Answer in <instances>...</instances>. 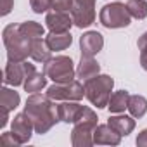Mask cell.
<instances>
[{
	"mask_svg": "<svg viewBox=\"0 0 147 147\" xmlns=\"http://www.w3.org/2000/svg\"><path fill=\"white\" fill-rule=\"evenodd\" d=\"M97 126V114L90 107H83L71 131V144L75 147H88L94 144V130Z\"/></svg>",
	"mask_w": 147,
	"mask_h": 147,
	"instance_id": "obj_2",
	"label": "cell"
},
{
	"mask_svg": "<svg viewBox=\"0 0 147 147\" xmlns=\"http://www.w3.org/2000/svg\"><path fill=\"white\" fill-rule=\"evenodd\" d=\"M30 5H31L33 12L42 14V12H47L49 9H52V0H30Z\"/></svg>",
	"mask_w": 147,
	"mask_h": 147,
	"instance_id": "obj_25",
	"label": "cell"
},
{
	"mask_svg": "<svg viewBox=\"0 0 147 147\" xmlns=\"http://www.w3.org/2000/svg\"><path fill=\"white\" fill-rule=\"evenodd\" d=\"M47 95L52 100H80L85 95V85L76 80L67 83H54L47 88Z\"/></svg>",
	"mask_w": 147,
	"mask_h": 147,
	"instance_id": "obj_7",
	"label": "cell"
},
{
	"mask_svg": "<svg viewBox=\"0 0 147 147\" xmlns=\"http://www.w3.org/2000/svg\"><path fill=\"white\" fill-rule=\"evenodd\" d=\"M78 4H85V5H95V0H75Z\"/></svg>",
	"mask_w": 147,
	"mask_h": 147,
	"instance_id": "obj_32",
	"label": "cell"
},
{
	"mask_svg": "<svg viewBox=\"0 0 147 147\" xmlns=\"http://www.w3.org/2000/svg\"><path fill=\"white\" fill-rule=\"evenodd\" d=\"M45 42L50 47V50L57 52V50H66L73 43V36H71L69 31H66V33H54V31H50L45 36Z\"/></svg>",
	"mask_w": 147,
	"mask_h": 147,
	"instance_id": "obj_17",
	"label": "cell"
},
{
	"mask_svg": "<svg viewBox=\"0 0 147 147\" xmlns=\"http://www.w3.org/2000/svg\"><path fill=\"white\" fill-rule=\"evenodd\" d=\"M121 135L109 125H97L94 130V144L97 145H119Z\"/></svg>",
	"mask_w": 147,
	"mask_h": 147,
	"instance_id": "obj_13",
	"label": "cell"
},
{
	"mask_svg": "<svg viewBox=\"0 0 147 147\" xmlns=\"http://www.w3.org/2000/svg\"><path fill=\"white\" fill-rule=\"evenodd\" d=\"M24 113L31 118L33 125H35V131L43 135L47 133L59 119V113H57V106L52 102V99L49 95H42V94H31L26 100L24 106Z\"/></svg>",
	"mask_w": 147,
	"mask_h": 147,
	"instance_id": "obj_1",
	"label": "cell"
},
{
	"mask_svg": "<svg viewBox=\"0 0 147 147\" xmlns=\"http://www.w3.org/2000/svg\"><path fill=\"white\" fill-rule=\"evenodd\" d=\"M2 36H4V43H5V49H7L9 61L21 62V61H26L28 55H31V40L26 35L21 33L19 24L18 26L9 24L4 30Z\"/></svg>",
	"mask_w": 147,
	"mask_h": 147,
	"instance_id": "obj_3",
	"label": "cell"
},
{
	"mask_svg": "<svg viewBox=\"0 0 147 147\" xmlns=\"http://www.w3.org/2000/svg\"><path fill=\"white\" fill-rule=\"evenodd\" d=\"M99 19H100L102 26H106L109 30H116V28H126L131 21V16H130L125 4L113 2V4H107L100 9Z\"/></svg>",
	"mask_w": 147,
	"mask_h": 147,
	"instance_id": "obj_6",
	"label": "cell"
},
{
	"mask_svg": "<svg viewBox=\"0 0 147 147\" xmlns=\"http://www.w3.org/2000/svg\"><path fill=\"white\" fill-rule=\"evenodd\" d=\"M100 71V66L99 62L94 59V57H88V55H82V61L78 64V69H76V76L82 78V80H88V78H94L99 75Z\"/></svg>",
	"mask_w": 147,
	"mask_h": 147,
	"instance_id": "obj_14",
	"label": "cell"
},
{
	"mask_svg": "<svg viewBox=\"0 0 147 147\" xmlns=\"http://www.w3.org/2000/svg\"><path fill=\"white\" fill-rule=\"evenodd\" d=\"M50 54H52V50L47 45L45 38H35V40H31V59L33 61L45 64L50 59Z\"/></svg>",
	"mask_w": 147,
	"mask_h": 147,
	"instance_id": "obj_18",
	"label": "cell"
},
{
	"mask_svg": "<svg viewBox=\"0 0 147 147\" xmlns=\"http://www.w3.org/2000/svg\"><path fill=\"white\" fill-rule=\"evenodd\" d=\"M114 87V80L107 75H97L94 78L85 80V97L97 107H107L111 99V90Z\"/></svg>",
	"mask_w": 147,
	"mask_h": 147,
	"instance_id": "obj_4",
	"label": "cell"
},
{
	"mask_svg": "<svg viewBox=\"0 0 147 147\" xmlns=\"http://www.w3.org/2000/svg\"><path fill=\"white\" fill-rule=\"evenodd\" d=\"M73 4H75V0H52V9L67 12L73 9Z\"/></svg>",
	"mask_w": 147,
	"mask_h": 147,
	"instance_id": "obj_26",
	"label": "cell"
},
{
	"mask_svg": "<svg viewBox=\"0 0 147 147\" xmlns=\"http://www.w3.org/2000/svg\"><path fill=\"white\" fill-rule=\"evenodd\" d=\"M104 47V36L99 31H87L82 38H80V49H82V55H88L94 57L95 54H99Z\"/></svg>",
	"mask_w": 147,
	"mask_h": 147,
	"instance_id": "obj_11",
	"label": "cell"
},
{
	"mask_svg": "<svg viewBox=\"0 0 147 147\" xmlns=\"http://www.w3.org/2000/svg\"><path fill=\"white\" fill-rule=\"evenodd\" d=\"M107 125H109L113 130H116L121 137H126V135H130V133L133 131V128H135V119L130 118V116H125V114H121V116H111V118L107 119Z\"/></svg>",
	"mask_w": 147,
	"mask_h": 147,
	"instance_id": "obj_16",
	"label": "cell"
},
{
	"mask_svg": "<svg viewBox=\"0 0 147 147\" xmlns=\"http://www.w3.org/2000/svg\"><path fill=\"white\" fill-rule=\"evenodd\" d=\"M0 145H21V144L18 142V138L11 131V133H4L2 137H0Z\"/></svg>",
	"mask_w": 147,
	"mask_h": 147,
	"instance_id": "obj_27",
	"label": "cell"
},
{
	"mask_svg": "<svg viewBox=\"0 0 147 147\" xmlns=\"http://www.w3.org/2000/svg\"><path fill=\"white\" fill-rule=\"evenodd\" d=\"M19 30L23 35H26L30 40H35V38H43L45 35V30L42 24L35 23V21H26V23H21L19 24Z\"/></svg>",
	"mask_w": 147,
	"mask_h": 147,
	"instance_id": "obj_23",
	"label": "cell"
},
{
	"mask_svg": "<svg viewBox=\"0 0 147 147\" xmlns=\"http://www.w3.org/2000/svg\"><path fill=\"white\" fill-rule=\"evenodd\" d=\"M45 23H47V28L54 33H66L69 31V28L75 24L73 23V18H69L67 12H62V11H52L47 14L45 18Z\"/></svg>",
	"mask_w": 147,
	"mask_h": 147,
	"instance_id": "obj_12",
	"label": "cell"
},
{
	"mask_svg": "<svg viewBox=\"0 0 147 147\" xmlns=\"http://www.w3.org/2000/svg\"><path fill=\"white\" fill-rule=\"evenodd\" d=\"M137 145H140V147H147V128L142 130V131L138 133V137H137Z\"/></svg>",
	"mask_w": 147,
	"mask_h": 147,
	"instance_id": "obj_29",
	"label": "cell"
},
{
	"mask_svg": "<svg viewBox=\"0 0 147 147\" xmlns=\"http://www.w3.org/2000/svg\"><path fill=\"white\" fill-rule=\"evenodd\" d=\"M73 23L78 28H88L94 21H95V9L94 5H85V4H73V9L69 11Z\"/></svg>",
	"mask_w": 147,
	"mask_h": 147,
	"instance_id": "obj_10",
	"label": "cell"
},
{
	"mask_svg": "<svg viewBox=\"0 0 147 147\" xmlns=\"http://www.w3.org/2000/svg\"><path fill=\"white\" fill-rule=\"evenodd\" d=\"M43 73L54 82V83H67L75 80V66H73L71 57L67 55H57V57H50L45 66H43Z\"/></svg>",
	"mask_w": 147,
	"mask_h": 147,
	"instance_id": "obj_5",
	"label": "cell"
},
{
	"mask_svg": "<svg viewBox=\"0 0 147 147\" xmlns=\"http://www.w3.org/2000/svg\"><path fill=\"white\" fill-rule=\"evenodd\" d=\"M137 45H138V50L140 49H144V47H147V31L138 38V42H137Z\"/></svg>",
	"mask_w": 147,
	"mask_h": 147,
	"instance_id": "obj_31",
	"label": "cell"
},
{
	"mask_svg": "<svg viewBox=\"0 0 147 147\" xmlns=\"http://www.w3.org/2000/svg\"><path fill=\"white\" fill-rule=\"evenodd\" d=\"M33 130H35V125H33L31 118L26 113H19V114L14 116V121H12V135L18 138L19 144L30 142V138L33 135Z\"/></svg>",
	"mask_w": 147,
	"mask_h": 147,
	"instance_id": "obj_9",
	"label": "cell"
},
{
	"mask_svg": "<svg viewBox=\"0 0 147 147\" xmlns=\"http://www.w3.org/2000/svg\"><path fill=\"white\" fill-rule=\"evenodd\" d=\"M126 9L131 18L135 19H145L147 18V2L145 0H128Z\"/></svg>",
	"mask_w": 147,
	"mask_h": 147,
	"instance_id": "obj_24",
	"label": "cell"
},
{
	"mask_svg": "<svg viewBox=\"0 0 147 147\" xmlns=\"http://www.w3.org/2000/svg\"><path fill=\"white\" fill-rule=\"evenodd\" d=\"M47 75L45 73H33L31 76H28L26 78V82H24V90L26 92H30V94H36V92H40L42 88H45V85H47Z\"/></svg>",
	"mask_w": 147,
	"mask_h": 147,
	"instance_id": "obj_21",
	"label": "cell"
},
{
	"mask_svg": "<svg viewBox=\"0 0 147 147\" xmlns=\"http://www.w3.org/2000/svg\"><path fill=\"white\" fill-rule=\"evenodd\" d=\"M12 7H14V0H2V4H0V14L2 16H7L11 11H12Z\"/></svg>",
	"mask_w": 147,
	"mask_h": 147,
	"instance_id": "obj_28",
	"label": "cell"
},
{
	"mask_svg": "<svg viewBox=\"0 0 147 147\" xmlns=\"http://www.w3.org/2000/svg\"><path fill=\"white\" fill-rule=\"evenodd\" d=\"M128 100H130V94L126 90H118L111 95L107 107L111 113H123L125 109H128Z\"/></svg>",
	"mask_w": 147,
	"mask_h": 147,
	"instance_id": "obj_20",
	"label": "cell"
},
{
	"mask_svg": "<svg viewBox=\"0 0 147 147\" xmlns=\"http://www.w3.org/2000/svg\"><path fill=\"white\" fill-rule=\"evenodd\" d=\"M82 111V106L76 100H64L62 104L57 106V113H59V119L64 123H75L78 114Z\"/></svg>",
	"mask_w": 147,
	"mask_h": 147,
	"instance_id": "obj_15",
	"label": "cell"
},
{
	"mask_svg": "<svg viewBox=\"0 0 147 147\" xmlns=\"http://www.w3.org/2000/svg\"><path fill=\"white\" fill-rule=\"evenodd\" d=\"M35 73V66L26 62V61H21V62H16V61H9L7 66H5V71H4V82L12 85V87H18V85H24L26 78L31 76Z\"/></svg>",
	"mask_w": 147,
	"mask_h": 147,
	"instance_id": "obj_8",
	"label": "cell"
},
{
	"mask_svg": "<svg viewBox=\"0 0 147 147\" xmlns=\"http://www.w3.org/2000/svg\"><path fill=\"white\" fill-rule=\"evenodd\" d=\"M140 66L147 71V47L140 49Z\"/></svg>",
	"mask_w": 147,
	"mask_h": 147,
	"instance_id": "obj_30",
	"label": "cell"
},
{
	"mask_svg": "<svg viewBox=\"0 0 147 147\" xmlns=\"http://www.w3.org/2000/svg\"><path fill=\"white\" fill-rule=\"evenodd\" d=\"M128 111L133 118H142L147 113V99L142 95H130Z\"/></svg>",
	"mask_w": 147,
	"mask_h": 147,
	"instance_id": "obj_22",
	"label": "cell"
},
{
	"mask_svg": "<svg viewBox=\"0 0 147 147\" xmlns=\"http://www.w3.org/2000/svg\"><path fill=\"white\" fill-rule=\"evenodd\" d=\"M19 94L12 88H7L4 87L0 90V111H5V113H11L12 109H16L19 106Z\"/></svg>",
	"mask_w": 147,
	"mask_h": 147,
	"instance_id": "obj_19",
	"label": "cell"
}]
</instances>
